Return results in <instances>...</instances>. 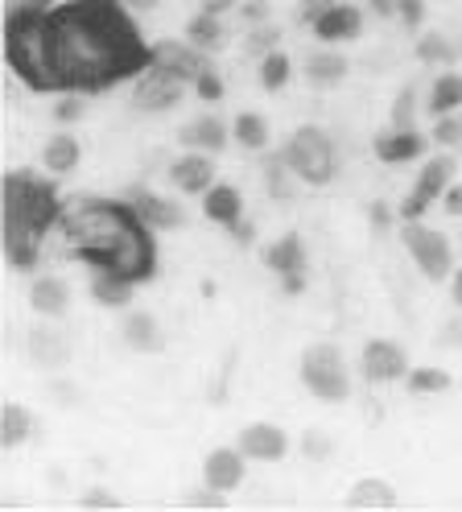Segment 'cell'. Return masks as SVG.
<instances>
[{"label": "cell", "instance_id": "5", "mask_svg": "<svg viewBox=\"0 0 462 512\" xmlns=\"http://www.w3.org/2000/svg\"><path fill=\"white\" fill-rule=\"evenodd\" d=\"M281 157H285V166L293 170V178L306 182V186H326V182H335V174H339L335 137H330L322 124L293 128V137L285 141Z\"/></svg>", "mask_w": 462, "mask_h": 512}, {"label": "cell", "instance_id": "19", "mask_svg": "<svg viewBox=\"0 0 462 512\" xmlns=\"http://www.w3.org/2000/svg\"><path fill=\"white\" fill-rule=\"evenodd\" d=\"M231 141V128L219 116H198L178 128V145L182 149H203V153H223Z\"/></svg>", "mask_w": 462, "mask_h": 512}, {"label": "cell", "instance_id": "44", "mask_svg": "<svg viewBox=\"0 0 462 512\" xmlns=\"http://www.w3.org/2000/svg\"><path fill=\"white\" fill-rule=\"evenodd\" d=\"M83 508H108V512H112V508H120V496H116V492H104V488H95V492L83 496Z\"/></svg>", "mask_w": 462, "mask_h": 512}, {"label": "cell", "instance_id": "8", "mask_svg": "<svg viewBox=\"0 0 462 512\" xmlns=\"http://www.w3.org/2000/svg\"><path fill=\"white\" fill-rule=\"evenodd\" d=\"M454 170H458V162H454L450 153L429 157V162L421 166V174H417V186L401 199V207H396V223H413V219H421L434 203H442V195L454 186Z\"/></svg>", "mask_w": 462, "mask_h": 512}, {"label": "cell", "instance_id": "1", "mask_svg": "<svg viewBox=\"0 0 462 512\" xmlns=\"http://www.w3.org/2000/svg\"><path fill=\"white\" fill-rule=\"evenodd\" d=\"M46 25L62 91L95 95L153 67V46L120 0H62Z\"/></svg>", "mask_w": 462, "mask_h": 512}, {"label": "cell", "instance_id": "7", "mask_svg": "<svg viewBox=\"0 0 462 512\" xmlns=\"http://www.w3.org/2000/svg\"><path fill=\"white\" fill-rule=\"evenodd\" d=\"M401 240L413 256V265L425 281H450L454 277V248L438 228H425L421 219L401 223Z\"/></svg>", "mask_w": 462, "mask_h": 512}, {"label": "cell", "instance_id": "49", "mask_svg": "<svg viewBox=\"0 0 462 512\" xmlns=\"http://www.w3.org/2000/svg\"><path fill=\"white\" fill-rule=\"evenodd\" d=\"M240 0H203V13H215V17H223L227 9H236Z\"/></svg>", "mask_w": 462, "mask_h": 512}, {"label": "cell", "instance_id": "33", "mask_svg": "<svg viewBox=\"0 0 462 512\" xmlns=\"http://www.w3.org/2000/svg\"><path fill=\"white\" fill-rule=\"evenodd\" d=\"M277 42H281V29H277L273 21H264V25H252V29H248V42H244V50H248L252 58H264V54L281 50Z\"/></svg>", "mask_w": 462, "mask_h": 512}, {"label": "cell", "instance_id": "39", "mask_svg": "<svg viewBox=\"0 0 462 512\" xmlns=\"http://www.w3.org/2000/svg\"><path fill=\"white\" fill-rule=\"evenodd\" d=\"M194 95H198L203 104H219V100H223V79H219L215 71H207L203 79L194 83Z\"/></svg>", "mask_w": 462, "mask_h": 512}, {"label": "cell", "instance_id": "3", "mask_svg": "<svg viewBox=\"0 0 462 512\" xmlns=\"http://www.w3.org/2000/svg\"><path fill=\"white\" fill-rule=\"evenodd\" d=\"M62 215L66 207L46 178H38L33 170L5 174V256L13 269H38L42 236L58 228Z\"/></svg>", "mask_w": 462, "mask_h": 512}, {"label": "cell", "instance_id": "37", "mask_svg": "<svg viewBox=\"0 0 462 512\" xmlns=\"http://www.w3.org/2000/svg\"><path fill=\"white\" fill-rule=\"evenodd\" d=\"M302 455L306 459H330L335 455V438L322 434V430H306L302 434Z\"/></svg>", "mask_w": 462, "mask_h": 512}, {"label": "cell", "instance_id": "52", "mask_svg": "<svg viewBox=\"0 0 462 512\" xmlns=\"http://www.w3.org/2000/svg\"><path fill=\"white\" fill-rule=\"evenodd\" d=\"M120 5L132 13H149V9H157V0H120Z\"/></svg>", "mask_w": 462, "mask_h": 512}, {"label": "cell", "instance_id": "46", "mask_svg": "<svg viewBox=\"0 0 462 512\" xmlns=\"http://www.w3.org/2000/svg\"><path fill=\"white\" fill-rule=\"evenodd\" d=\"M190 504H194V508H223V492H215V488L194 492V496H190Z\"/></svg>", "mask_w": 462, "mask_h": 512}, {"label": "cell", "instance_id": "43", "mask_svg": "<svg viewBox=\"0 0 462 512\" xmlns=\"http://www.w3.org/2000/svg\"><path fill=\"white\" fill-rule=\"evenodd\" d=\"M62 0H9L5 13H54Z\"/></svg>", "mask_w": 462, "mask_h": 512}, {"label": "cell", "instance_id": "28", "mask_svg": "<svg viewBox=\"0 0 462 512\" xmlns=\"http://www.w3.org/2000/svg\"><path fill=\"white\" fill-rule=\"evenodd\" d=\"M347 504L351 508H396L401 500H396V488L384 484V479L368 475V479H359V484L347 492Z\"/></svg>", "mask_w": 462, "mask_h": 512}, {"label": "cell", "instance_id": "17", "mask_svg": "<svg viewBox=\"0 0 462 512\" xmlns=\"http://www.w3.org/2000/svg\"><path fill=\"white\" fill-rule=\"evenodd\" d=\"M310 29H314V38L318 42H355L359 34H363V9L359 5H351V0H339L335 9H326V13H318L314 21H310Z\"/></svg>", "mask_w": 462, "mask_h": 512}, {"label": "cell", "instance_id": "41", "mask_svg": "<svg viewBox=\"0 0 462 512\" xmlns=\"http://www.w3.org/2000/svg\"><path fill=\"white\" fill-rule=\"evenodd\" d=\"M240 17H244L248 25H264V21H273V5H269V0H244Z\"/></svg>", "mask_w": 462, "mask_h": 512}, {"label": "cell", "instance_id": "2", "mask_svg": "<svg viewBox=\"0 0 462 512\" xmlns=\"http://www.w3.org/2000/svg\"><path fill=\"white\" fill-rule=\"evenodd\" d=\"M66 252L91 269H108L145 285L157 273L153 228L128 199H79L62 215Z\"/></svg>", "mask_w": 462, "mask_h": 512}, {"label": "cell", "instance_id": "10", "mask_svg": "<svg viewBox=\"0 0 462 512\" xmlns=\"http://www.w3.org/2000/svg\"><path fill=\"white\" fill-rule=\"evenodd\" d=\"M409 356H405V347L396 343V339H368L359 351V372L368 384H396V380H405L409 376Z\"/></svg>", "mask_w": 462, "mask_h": 512}, {"label": "cell", "instance_id": "13", "mask_svg": "<svg viewBox=\"0 0 462 512\" xmlns=\"http://www.w3.org/2000/svg\"><path fill=\"white\" fill-rule=\"evenodd\" d=\"M170 186L178 195H207L215 186V153L186 149L178 162H170Z\"/></svg>", "mask_w": 462, "mask_h": 512}, {"label": "cell", "instance_id": "11", "mask_svg": "<svg viewBox=\"0 0 462 512\" xmlns=\"http://www.w3.org/2000/svg\"><path fill=\"white\" fill-rule=\"evenodd\" d=\"M153 67L157 71H170L174 79L182 83H198L211 67V54L207 50H198L194 42H174V38H165V42H153Z\"/></svg>", "mask_w": 462, "mask_h": 512}, {"label": "cell", "instance_id": "29", "mask_svg": "<svg viewBox=\"0 0 462 512\" xmlns=\"http://www.w3.org/2000/svg\"><path fill=\"white\" fill-rule=\"evenodd\" d=\"M231 137H236L248 153H264L269 149V120H264L260 112H240L236 120H231Z\"/></svg>", "mask_w": 462, "mask_h": 512}, {"label": "cell", "instance_id": "53", "mask_svg": "<svg viewBox=\"0 0 462 512\" xmlns=\"http://www.w3.org/2000/svg\"><path fill=\"white\" fill-rule=\"evenodd\" d=\"M450 294H454V306H462V269H454L450 277Z\"/></svg>", "mask_w": 462, "mask_h": 512}, {"label": "cell", "instance_id": "35", "mask_svg": "<svg viewBox=\"0 0 462 512\" xmlns=\"http://www.w3.org/2000/svg\"><path fill=\"white\" fill-rule=\"evenodd\" d=\"M285 178H293V170L285 166V157L281 153H273L269 162H264V182H269V195H277V199H289V182ZM297 182V178H293Z\"/></svg>", "mask_w": 462, "mask_h": 512}, {"label": "cell", "instance_id": "14", "mask_svg": "<svg viewBox=\"0 0 462 512\" xmlns=\"http://www.w3.org/2000/svg\"><path fill=\"white\" fill-rule=\"evenodd\" d=\"M244 475H248V455L240 451V446H219V451H211L203 459V484L223 492V496L240 492Z\"/></svg>", "mask_w": 462, "mask_h": 512}, {"label": "cell", "instance_id": "54", "mask_svg": "<svg viewBox=\"0 0 462 512\" xmlns=\"http://www.w3.org/2000/svg\"><path fill=\"white\" fill-rule=\"evenodd\" d=\"M446 343H462V323H454V327L446 331Z\"/></svg>", "mask_w": 462, "mask_h": 512}, {"label": "cell", "instance_id": "36", "mask_svg": "<svg viewBox=\"0 0 462 512\" xmlns=\"http://www.w3.org/2000/svg\"><path fill=\"white\" fill-rule=\"evenodd\" d=\"M434 145H446V149H454V145H462V116H438L434 120Z\"/></svg>", "mask_w": 462, "mask_h": 512}, {"label": "cell", "instance_id": "21", "mask_svg": "<svg viewBox=\"0 0 462 512\" xmlns=\"http://www.w3.org/2000/svg\"><path fill=\"white\" fill-rule=\"evenodd\" d=\"M124 343L132 347V351H141V356H157V351H165V335H161V327H157V318L153 314H145V310H132V314H124Z\"/></svg>", "mask_w": 462, "mask_h": 512}, {"label": "cell", "instance_id": "20", "mask_svg": "<svg viewBox=\"0 0 462 512\" xmlns=\"http://www.w3.org/2000/svg\"><path fill=\"white\" fill-rule=\"evenodd\" d=\"M203 215L211 223H219V228H236V223L244 219V195L236 186H227V182H215L207 195H203Z\"/></svg>", "mask_w": 462, "mask_h": 512}, {"label": "cell", "instance_id": "24", "mask_svg": "<svg viewBox=\"0 0 462 512\" xmlns=\"http://www.w3.org/2000/svg\"><path fill=\"white\" fill-rule=\"evenodd\" d=\"M347 71H351V62H347L339 50H314V54L306 58V79H310V87H318V91L339 87V83L347 79Z\"/></svg>", "mask_w": 462, "mask_h": 512}, {"label": "cell", "instance_id": "26", "mask_svg": "<svg viewBox=\"0 0 462 512\" xmlns=\"http://www.w3.org/2000/svg\"><path fill=\"white\" fill-rule=\"evenodd\" d=\"M29 438H33V413L17 401H5V409H0V446H5V451H17V446Z\"/></svg>", "mask_w": 462, "mask_h": 512}, {"label": "cell", "instance_id": "38", "mask_svg": "<svg viewBox=\"0 0 462 512\" xmlns=\"http://www.w3.org/2000/svg\"><path fill=\"white\" fill-rule=\"evenodd\" d=\"M413 100H417L413 87H405V91L392 100V124H396V128H413Z\"/></svg>", "mask_w": 462, "mask_h": 512}, {"label": "cell", "instance_id": "47", "mask_svg": "<svg viewBox=\"0 0 462 512\" xmlns=\"http://www.w3.org/2000/svg\"><path fill=\"white\" fill-rule=\"evenodd\" d=\"M442 211H446V215H462V186H458V182L442 195Z\"/></svg>", "mask_w": 462, "mask_h": 512}, {"label": "cell", "instance_id": "12", "mask_svg": "<svg viewBox=\"0 0 462 512\" xmlns=\"http://www.w3.org/2000/svg\"><path fill=\"white\" fill-rule=\"evenodd\" d=\"M186 87L182 79H174L170 71H157L149 67L145 75H137V87H132V104H137L141 112H170L186 100Z\"/></svg>", "mask_w": 462, "mask_h": 512}, {"label": "cell", "instance_id": "16", "mask_svg": "<svg viewBox=\"0 0 462 512\" xmlns=\"http://www.w3.org/2000/svg\"><path fill=\"white\" fill-rule=\"evenodd\" d=\"M372 149H376V157H380L384 166H405V162H417V157H425L429 141H425V133H417V128L388 124L384 133H376Z\"/></svg>", "mask_w": 462, "mask_h": 512}, {"label": "cell", "instance_id": "6", "mask_svg": "<svg viewBox=\"0 0 462 512\" xmlns=\"http://www.w3.org/2000/svg\"><path fill=\"white\" fill-rule=\"evenodd\" d=\"M302 384L318 397V401H330V405H343L351 397V368H347V356L335 347V343H310L302 351Z\"/></svg>", "mask_w": 462, "mask_h": 512}, {"label": "cell", "instance_id": "32", "mask_svg": "<svg viewBox=\"0 0 462 512\" xmlns=\"http://www.w3.org/2000/svg\"><path fill=\"white\" fill-rule=\"evenodd\" d=\"M289 75H293V62L285 50H273V54L260 58V87L264 91H281L289 83Z\"/></svg>", "mask_w": 462, "mask_h": 512}, {"label": "cell", "instance_id": "45", "mask_svg": "<svg viewBox=\"0 0 462 512\" xmlns=\"http://www.w3.org/2000/svg\"><path fill=\"white\" fill-rule=\"evenodd\" d=\"M335 5H339V0H302V13H297V21H306V25H310V21L318 17V13L335 9Z\"/></svg>", "mask_w": 462, "mask_h": 512}, {"label": "cell", "instance_id": "31", "mask_svg": "<svg viewBox=\"0 0 462 512\" xmlns=\"http://www.w3.org/2000/svg\"><path fill=\"white\" fill-rule=\"evenodd\" d=\"M454 384V376L446 372V368H434V364H421V368H409V376H405V389L413 393V397H438V393H446Z\"/></svg>", "mask_w": 462, "mask_h": 512}, {"label": "cell", "instance_id": "4", "mask_svg": "<svg viewBox=\"0 0 462 512\" xmlns=\"http://www.w3.org/2000/svg\"><path fill=\"white\" fill-rule=\"evenodd\" d=\"M50 13H5V58L9 71L29 87V91H62V79L54 71V54H50Z\"/></svg>", "mask_w": 462, "mask_h": 512}, {"label": "cell", "instance_id": "51", "mask_svg": "<svg viewBox=\"0 0 462 512\" xmlns=\"http://www.w3.org/2000/svg\"><path fill=\"white\" fill-rule=\"evenodd\" d=\"M368 9H372L376 17H392V13H396V0H368Z\"/></svg>", "mask_w": 462, "mask_h": 512}, {"label": "cell", "instance_id": "30", "mask_svg": "<svg viewBox=\"0 0 462 512\" xmlns=\"http://www.w3.org/2000/svg\"><path fill=\"white\" fill-rule=\"evenodd\" d=\"M223 38H227V29H223V17H215V13L198 9V13L190 17V25H186V42H194L198 50H207V54L219 50Z\"/></svg>", "mask_w": 462, "mask_h": 512}, {"label": "cell", "instance_id": "42", "mask_svg": "<svg viewBox=\"0 0 462 512\" xmlns=\"http://www.w3.org/2000/svg\"><path fill=\"white\" fill-rule=\"evenodd\" d=\"M83 116V108H79V100H75V91H66L62 100H58V108H54V120L58 124H75Z\"/></svg>", "mask_w": 462, "mask_h": 512}, {"label": "cell", "instance_id": "50", "mask_svg": "<svg viewBox=\"0 0 462 512\" xmlns=\"http://www.w3.org/2000/svg\"><path fill=\"white\" fill-rule=\"evenodd\" d=\"M392 219H396V215L388 211V203H372V223H376V228H388Z\"/></svg>", "mask_w": 462, "mask_h": 512}, {"label": "cell", "instance_id": "25", "mask_svg": "<svg viewBox=\"0 0 462 512\" xmlns=\"http://www.w3.org/2000/svg\"><path fill=\"white\" fill-rule=\"evenodd\" d=\"M132 294H137V281H128L120 273H108V269H95L91 273V298L99 306H108V310H120L132 302Z\"/></svg>", "mask_w": 462, "mask_h": 512}, {"label": "cell", "instance_id": "40", "mask_svg": "<svg viewBox=\"0 0 462 512\" xmlns=\"http://www.w3.org/2000/svg\"><path fill=\"white\" fill-rule=\"evenodd\" d=\"M396 17H401L405 29H421V21H425V0H396Z\"/></svg>", "mask_w": 462, "mask_h": 512}, {"label": "cell", "instance_id": "15", "mask_svg": "<svg viewBox=\"0 0 462 512\" xmlns=\"http://www.w3.org/2000/svg\"><path fill=\"white\" fill-rule=\"evenodd\" d=\"M236 446L252 463H281L289 455V434L277 422H252L236 434Z\"/></svg>", "mask_w": 462, "mask_h": 512}, {"label": "cell", "instance_id": "48", "mask_svg": "<svg viewBox=\"0 0 462 512\" xmlns=\"http://www.w3.org/2000/svg\"><path fill=\"white\" fill-rule=\"evenodd\" d=\"M231 236H236V244H244V248H248V244L256 240V228H252V223H248V219H240V223H236V228H231Z\"/></svg>", "mask_w": 462, "mask_h": 512}, {"label": "cell", "instance_id": "9", "mask_svg": "<svg viewBox=\"0 0 462 512\" xmlns=\"http://www.w3.org/2000/svg\"><path fill=\"white\" fill-rule=\"evenodd\" d=\"M260 265L273 269L285 285V294H302L306 290V244L302 232H285L281 240L260 248Z\"/></svg>", "mask_w": 462, "mask_h": 512}, {"label": "cell", "instance_id": "18", "mask_svg": "<svg viewBox=\"0 0 462 512\" xmlns=\"http://www.w3.org/2000/svg\"><path fill=\"white\" fill-rule=\"evenodd\" d=\"M128 203L137 207V215L149 223L153 232H178V228H186V211L174 199H161V195H153V190H145V186H132Z\"/></svg>", "mask_w": 462, "mask_h": 512}, {"label": "cell", "instance_id": "23", "mask_svg": "<svg viewBox=\"0 0 462 512\" xmlns=\"http://www.w3.org/2000/svg\"><path fill=\"white\" fill-rule=\"evenodd\" d=\"M79 162H83V145L75 141V133H58V137H50L46 149H42V166H46V174H54V178L75 174Z\"/></svg>", "mask_w": 462, "mask_h": 512}, {"label": "cell", "instance_id": "22", "mask_svg": "<svg viewBox=\"0 0 462 512\" xmlns=\"http://www.w3.org/2000/svg\"><path fill=\"white\" fill-rule=\"evenodd\" d=\"M29 306L42 318H62L66 310H71V290H66L62 277H38L29 285Z\"/></svg>", "mask_w": 462, "mask_h": 512}, {"label": "cell", "instance_id": "34", "mask_svg": "<svg viewBox=\"0 0 462 512\" xmlns=\"http://www.w3.org/2000/svg\"><path fill=\"white\" fill-rule=\"evenodd\" d=\"M454 46L442 38V34H421L417 38V58L421 62H429V67H434V62H438V67H446V62H454Z\"/></svg>", "mask_w": 462, "mask_h": 512}, {"label": "cell", "instance_id": "27", "mask_svg": "<svg viewBox=\"0 0 462 512\" xmlns=\"http://www.w3.org/2000/svg\"><path fill=\"white\" fill-rule=\"evenodd\" d=\"M462 108V75H454V71H442L438 79H434V87H429V100H425V112L429 116H450V112H458Z\"/></svg>", "mask_w": 462, "mask_h": 512}]
</instances>
